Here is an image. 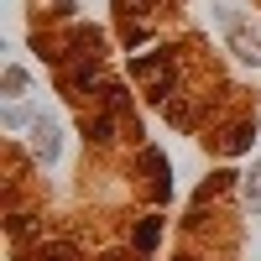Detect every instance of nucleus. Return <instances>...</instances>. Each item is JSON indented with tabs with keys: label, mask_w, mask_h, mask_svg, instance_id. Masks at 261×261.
<instances>
[{
	"label": "nucleus",
	"mask_w": 261,
	"mask_h": 261,
	"mask_svg": "<svg viewBox=\"0 0 261 261\" xmlns=\"http://www.w3.org/2000/svg\"><path fill=\"white\" fill-rule=\"evenodd\" d=\"M214 21H220V32L230 37L235 58H246V63H261V42H256V32L241 21V11H235L230 0H214Z\"/></svg>",
	"instance_id": "1"
},
{
	"label": "nucleus",
	"mask_w": 261,
	"mask_h": 261,
	"mask_svg": "<svg viewBox=\"0 0 261 261\" xmlns=\"http://www.w3.org/2000/svg\"><path fill=\"white\" fill-rule=\"evenodd\" d=\"M32 136H37V157L53 167V162H58V125H53L47 115H37V120H32Z\"/></svg>",
	"instance_id": "2"
},
{
	"label": "nucleus",
	"mask_w": 261,
	"mask_h": 261,
	"mask_svg": "<svg viewBox=\"0 0 261 261\" xmlns=\"http://www.w3.org/2000/svg\"><path fill=\"white\" fill-rule=\"evenodd\" d=\"M246 204H251V214H261V162L251 167V178H246Z\"/></svg>",
	"instance_id": "3"
},
{
	"label": "nucleus",
	"mask_w": 261,
	"mask_h": 261,
	"mask_svg": "<svg viewBox=\"0 0 261 261\" xmlns=\"http://www.w3.org/2000/svg\"><path fill=\"white\" fill-rule=\"evenodd\" d=\"M27 89V68H6V94H21Z\"/></svg>",
	"instance_id": "4"
},
{
	"label": "nucleus",
	"mask_w": 261,
	"mask_h": 261,
	"mask_svg": "<svg viewBox=\"0 0 261 261\" xmlns=\"http://www.w3.org/2000/svg\"><path fill=\"white\" fill-rule=\"evenodd\" d=\"M37 115L27 110V105H11V110H6V125H32Z\"/></svg>",
	"instance_id": "5"
}]
</instances>
